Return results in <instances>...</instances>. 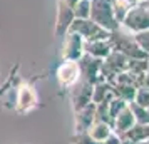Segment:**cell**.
Segmentation results:
<instances>
[{"label": "cell", "instance_id": "cell-1", "mask_svg": "<svg viewBox=\"0 0 149 144\" xmlns=\"http://www.w3.org/2000/svg\"><path fill=\"white\" fill-rule=\"evenodd\" d=\"M111 42L114 50H119L124 55H127L129 59H149V54L146 50H142L137 42L134 40L132 34L126 30L124 27H119L111 34Z\"/></svg>", "mask_w": 149, "mask_h": 144}, {"label": "cell", "instance_id": "cell-2", "mask_svg": "<svg viewBox=\"0 0 149 144\" xmlns=\"http://www.w3.org/2000/svg\"><path fill=\"white\" fill-rule=\"evenodd\" d=\"M91 19L109 32H114L121 27L116 19L112 0H91Z\"/></svg>", "mask_w": 149, "mask_h": 144}, {"label": "cell", "instance_id": "cell-3", "mask_svg": "<svg viewBox=\"0 0 149 144\" xmlns=\"http://www.w3.org/2000/svg\"><path fill=\"white\" fill-rule=\"evenodd\" d=\"M67 32H75L84 37V40H107L111 39V34L99 24H95L92 19H74L69 25Z\"/></svg>", "mask_w": 149, "mask_h": 144}, {"label": "cell", "instance_id": "cell-4", "mask_svg": "<svg viewBox=\"0 0 149 144\" xmlns=\"http://www.w3.org/2000/svg\"><path fill=\"white\" fill-rule=\"evenodd\" d=\"M121 27L129 30L131 34L141 32V30H149V5L139 3V5L132 7L127 12Z\"/></svg>", "mask_w": 149, "mask_h": 144}, {"label": "cell", "instance_id": "cell-5", "mask_svg": "<svg viewBox=\"0 0 149 144\" xmlns=\"http://www.w3.org/2000/svg\"><path fill=\"white\" fill-rule=\"evenodd\" d=\"M102 61L104 59H97L94 55L91 54H84L79 59V67H81V74H82V79L91 82L92 86L95 84L106 81V77L102 74Z\"/></svg>", "mask_w": 149, "mask_h": 144}, {"label": "cell", "instance_id": "cell-6", "mask_svg": "<svg viewBox=\"0 0 149 144\" xmlns=\"http://www.w3.org/2000/svg\"><path fill=\"white\" fill-rule=\"evenodd\" d=\"M55 79L62 89H72L82 79L81 67L77 61H62V64L55 70Z\"/></svg>", "mask_w": 149, "mask_h": 144}, {"label": "cell", "instance_id": "cell-7", "mask_svg": "<svg viewBox=\"0 0 149 144\" xmlns=\"http://www.w3.org/2000/svg\"><path fill=\"white\" fill-rule=\"evenodd\" d=\"M129 69V57L124 55L119 50H112L111 55H107L102 61V74L107 82H112L117 74H121Z\"/></svg>", "mask_w": 149, "mask_h": 144}, {"label": "cell", "instance_id": "cell-8", "mask_svg": "<svg viewBox=\"0 0 149 144\" xmlns=\"http://www.w3.org/2000/svg\"><path fill=\"white\" fill-rule=\"evenodd\" d=\"M39 106V94L34 89V86L24 82L17 87V97H15V111L20 114H27Z\"/></svg>", "mask_w": 149, "mask_h": 144}, {"label": "cell", "instance_id": "cell-9", "mask_svg": "<svg viewBox=\"0 0 149 144\" xmlns=\"http://www.w3.org/2000/svg\"><path fill=\"white\" fill-rule=\"evenodd\" d=\"M84 37L75 32H65L64 42H62V61H79L86 54L84 49Z\"/></svg>", "mask_w": 149, "mask_h": 144}, {"label": "cell", "instance_id": "cell-10", "mask_svg": "<svg viewBox=\"0 0 149 144\" xmlns=\"http://www.w3.org/2000/svg\"><path fill=\"white\" fill-rule=\"evenodd\" d=\"M92 94H94V86L87 81L81 79L70 89V102H72V109L81 111L82 107H86L92 102Z\"/></svg>", "mask_w": 149, "mask_h": 144}, {"label": "cell", "instance_id": "cell-11", "mask_svg": "<svg viewBox=\"0 0 149 144\" xmlns=\"http://www.w3.org/2000/svg\"><path fill=\"white\" fill-rule=\"evenodd\" d=\"M95 109H97V104L91 102L89 106L82 107L81 111H75L74 112L75 132H87L89 127L95 122Z\"/></svg>", "mask_w": 149, "mask_h": 144}, {"label": "cell", "instance_id": "cell-12", "mask_svg": "<svg viewBox=\"0 0 149 144\" xmlns=\"http://www.w3.org/2000/svg\"><path fill=\"white\" fill-rule=\"evenodd\" d=\"M136 124V117L132 114V111L129 107V104L124 107V109L116 116V119L112 121V129H114L116 134H124V132H127L132 126Z\"/></svg>", "mask_w": 149, "mask_h": 144}, {"label": "cell", "instance_id": "cell-13", "mask_svg": "<svg viewBox=\"0 0 149 144\" xmlns=\"http://www.w3.org/2000/svg\"><path fill=\"white\" fill-rule=\"evenodd\" d=\"M84 49H86V54L94 55L97 59H106L114 50L111 39H107V40H86Z\"/></svg>", "mask_w": 149, "mask_h": 144}, {"label": "cell", "instance_id": "cell-14", "mask_svg": "<svg viewBox=\"0 0 149 144\" xmlns=\"http://www.w3.org/2000/svg\"><path fill=\"white\" fill-rule=\"evenodd\" d=\"M122 139H127V141H132L136 144H146L149 139V124H139L136 122L127 132L121 134Z\"/></svg>", "mask_w": 149, "mask_h": 144}, {"label": "cell", "instance_id": "cell-15", "mask_svg": "<svg viewBox=\"0 0 149 144\" xmlns=\"http://www.w3.org/2000/svg\"><path fill=\"white\" fill-rule=\"evenodd\" d=\"M116 97V90L114 86L107 81H102V82L95 84L94 86V94H92V102L101 104V102H109Z\"/></svg>", "mask_w": 149, "mask_h": 144}, {"label": "cell", "instance_id": "cell-16", "mask_svg": "<svg viewBox=\"0 0 149 144\" xmlns=\"http://www.w3.org/2000/svg\"><path fill=\"white\" fill-rule=\"evenodd\" d=\"M114 132V129H112V124L111 122H106V121H95L91 127H89L87 134L92 139H95V141H107L109 137H111V134Z\"/></svg>", "mask_w": 149, "mask_h": 144}, {"label": "cell", "instance_id": "cell-17", "mask_svg": "<svg viewBox=\"0 0 149 144\" xmlns=\"http://www.w3.org/2000/svg\"><path fill=\"white\" fill-rule=\"evenodd\" d=\"M72 144H122V139H121L119 134L112 132L107 141L102 143V141L92 139L87 132H74V136H72Z\"/></svg>", "mask_w": 149, "mask_h": 144}, {"label": "cell", "instance_id": "cell-18", "mask_svg": "<svg viewBox=\"0 0 149 144\" xmlns=\"http://www.w3.org/2000/svg\"><path fill=\"white\" fill-rule=\"evenodd\" d=\"M116 90V96L124 99L126 102H132L137 94V87L134 84H112Z\"/></svg>", "mask_w": 149, "mask_h": 144}, {"label": "cell", "instance_id": "cell-19", "mask_svg": "<svg viewBox=\"0 0 149 144\" xmlns=\"http://www.w3.org/2000/svg\"><path fill=\"white\" fill-rule=\"evenodd\" d=\"M129 107H131V111H132V114L136 117V122L149 124V109L148 107H142L141 104H137L136 101L129 102Z\"/></svg>", "mask_w": 149, "mask_h": 144}, {"label": "cell", "instance_id": "cell-20", "mask_svg": "<svg viewBox=\"0 0 149 144\" xmlns=\"http://www.w3.org/2000/svg\"><path fill=\"white\" fill-rule=\"evenodd\" d=\"M72 12L75 19H91V0H77Z\"/></svg>", "mask_w": 149, "mask_h": 144}, {"label": "cell", "instance_id": "cell-21", "mask_svg": "<svg viewBox=\"0 0 149 144\" xmlns=\"http://www.w3.org/2000/svg\"><path fill=\"white\" fill-rule=\"evenodd\" d=\"M127 104L129 102H126L124 99H121V97H117V96H116L112 101H109V116H111V121H114L116 116H117Z\"/></svg>", "mask_w": 149, "mask_h": 144}, {"label": "cell", "instance_id": "cell-22", "mask_svg": "<svg viewBox=\"0 0 149 144\" xmlns=\"http://www.w3.org/2000/svg\"><path fill=\"white\" fill-rule=\"evenodd\" d=\"M149 59H129V70L134 74H144L148 72Z\"/></svg>", "mask_w": 149, "mask_h": 144}, {"label": "cell", "instance_id": "cell-23", "mask_svg": "<svg viewBox=\"0 0 149 144\" xmlns=\"http://www.w3.org/2000/svg\"><path fill=\"white\" fill-rule=\"evenodd\" d=\"M112 3H114V14H116V19H117V22L119 24H122L124 22V19H126V15H127V12L131 10V7H127L124 2H121V0H112Z\"/></svg>", "mask_w": 149, "mask_h": 144}, {"label": "cell", "instance_id": "cell-24", "mask_svg": "<svg viewBox=\"0 0 149 144\" xmlns=\"http://www.w3.org/2000/svg\"><path fill=\"white\" fill-rule=\"evenodd\" d=\"M132 37H134V40L137 42V45L149 54V30L136 32V34H132Z\"/></svg>", "mask_w": 149, "mask_h": 144}, {"label": "cell", "instance_id": "cell-25", "mask_svg": "<svg viewBox=\"0 0 149 144\" xmlns=\"http://www.w3.org/2000/svg\"><path fill=\"white\" fill-rule=\"evenodd\" d=\"M134 101L137 104H141L142 107H148V109H149V89H146V87L137 89V94H136Z\"/></svg>", "mask_w": 149, "mask_h": 144}, {"label": "cell", "instance_id": "cell-26", "mask_svg": "<svg viewBox=\"0 0 149 144\" xmlns=\"http://www.w3.org/2000/svg\"><path fill=\"white\" fill-rule=\"evenodd\" d=\"M148 144H149V139H148Z\"/></svg>", "mask_w": 149, "mask_h": 144}, {"label": "cell", "instance_id": "cell-27", "mask_svg": "<svg viewBox=\"0 0 149 144\" xmlns=\"http://www.w3.org/2000/svg\"><path fill=\"white\" fill-rule=\"evenodd\" d=\"M146 144H148V143H146Z\"/></svg>", "mask_w": 149, "mask_h": 144}]
</instances>
